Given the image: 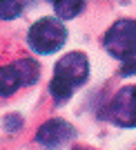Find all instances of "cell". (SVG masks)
<instances>
[{
  "mask_svg": "<svg viewBox=\"0 0 136 150\" xmlns=\"http://www.w3.org/2000/svg\"><path fill=\"white\" fill-rule=\"evenodd\" d=\"M87 76H89V63L83 52H69L60 61L56 63L54 79L49 83V92L54 94L56 101H65L74 94V90H78L81 85H85Z\"/></svg>",
  "mask_w": 136,
  "mask_h": 150,
  "instance_id": "6da1fadb",
  "label": "cell"
},
{
  "mask_svg": "<svg viewBox=\"0 0 136 150\" xmlns=\"http://www.w3.org/2000/svg\"><path fill=\"white\" fill-rule=\"evenodd\" d=\"M67 40V29L62 27L58 18H43L34 23L27 34V43L34 52L38 54H51V52L60 50Z\"/></svg>",
  "mask_w": 136,
  "mask_h": 150,
  "instance_id": "7a4b0ae2",
  "label": "cell"
},
{
  "mask_svg": "<svg viewBox=\"0 0 136 150\" xmlns=\"http://www.w3.org/2000/svg\"><path fill=\"white\" fill-rule=\"evenodd\" d=\"M105 50L114 58L127 61L136 56V20H118L107 29L105 38Z\"/></svg>",
  "mask_w": 136,
  "mask_h": 150,
  "instance_id": "3957f363",
  "label": "cell"
},
{
  "mask_svg": "<svg viewBox=\"0 0 136 150\" xmlns=\"http://www.w3.org/2000/svg\"><path fill=\"white\" fill-rule=\"evenodd\" d=\"M38 74V63L31 58H20L13 65L0 67V96H11L18 88L36 83Z\"/></svg>",
  "mask_w": 136,
  "mask_h": 150,
  "instance_id": "277c9868",
  "label": "cell"
},
{
  "mask_svg": "<svg viewBox=\"0 0 136 150\" xmlns=\"http://www.w3.org/2000/svg\"><path fill=\"white\" fill-rule=\"evenodd\" d=\"M107 119L121 128H136V85H127L109 101Z\"/></svg>",
  "mask_w": 136,
  "mask_h": 150,
  "instance_id": "5b68a950",
  "label": "cell"
},
{
  "mask_svg": "<svg viewBox=\"0 0 136 150\" xmlns=\"http://www.w3.org/2000/svg\"><path fill=\"white\" fill-rule=\"evenodd\" d=\"M74 132L76 130L72 123H67L62 119H49L47 123H43L38 128L36 141L45 148H58V146H62L65 141H69L74 137Z\"/></svg>",
  "mask_w": 136,
  "mask_h": 150,
  "instance_id": "8992f818",
  "label": "cell"
},
{
  "mask_svg": "<svg viewBox=\"0 0 136 150\" xmlns=\"http://www.w3.org/2000/svg\"><path fill=\"white\" fill-rule=\"evenodd\" d=\"M49 2L54 5L56 16L62 20H69L74 16H78L81 9L85 7V0H49Z\"/></svg>",
  "mask_w": 136,
  "mask_h": 150,
  "instance_id": "52a82bcc",
  "label": "cell"
},
{
  "mask_svg": "<svg viewBox=\"0 0 136 150\" xmlns=\"http://www.w3.org/2000/svg\"><path fill=\"white\" fill-rule=\"evenodd\" d=\"M20 11H22V2L20 0H0V18L2 20L18 18Z\"/></svg>",
  "mask_w": 136,
  "mask_h": 150,
  "instance_id": "ba28073f",
  "label": "cell"
},
{
  "mask_svg": "<svg viewBox=\"0 0 136 150\" xmlns=\"http://www.w3.org/2000/svg\"><path fill=\"white\" fill-rule=\"evenodd\" d=\"M121 74H136V56L132 58V61H127L123 67H121Z\"/></svg>",
  "mask_w": 136,
  "mask_h": 150,
  "instance_id": "9c48e42d",
  "label": "cell"
}]
</instances>
